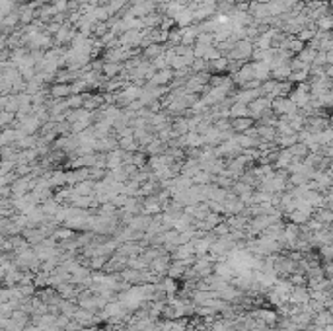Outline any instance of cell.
<instances>
[{
    "label": "cell",
    "mask_w": 333,
    "mask_h": 331,
    "mask_svg": "<svg viewBox=\"0 0 333 331\" xmlns=\"http://www.w3.org/2000/svg\"><path fill=\"white\" fill-rule=\"evenodd\" d=\"M49 92H51V98L67 99L72 96V86L70 84H51Z\"/></svg>",
    "instance_id": "5bb4252c"
},
{
    "label": "cell",
    "mask_w": 333,
    "mask_h": 331,
    "mask_svg": "<svg viewBox=\"0 0 333 331\" xmlns=\"http://www.w3.org/2000/svg\"><path fill=\"white\" fill-rule=\"evenodd\" d=\"M199 45H214V33H201L197 37Z\"/></svg>",
    "instance_id": "4dcf8cb0"
},
{
    "label": "cell",
    "mask_w": 333,
    "mask_h": 331,
    "mask_svg": "<svg viewBox=\"0 0 333 331\" xmlns=\"http://www.w3.org/2000/svg\"><path fill=\"white\" fill-rule=\"evenodd\" d=\"M57 14H59V12H57V8H55L53 4H43V6L37 8V20L43 22V24H51Z\"/></svg>",
    "instance_id": "9c48e42d"
},
{
    "label": "cell",
    "mask_w": 333,
    "mask_h": 331,
    "mask_svg": "<svg viewBox=\"0 0 333 331\" xmlns=\"http://www.w3.org/2000/svg\"><path fill=\"white\" fill-rule=\"evenodd\" d=\"M197 4H207V6H216L218 0H195Z\"/></svg>",
    "instance_id": "e575fe53"
},
{
    "label": "cell",
    "mask_w": 333,
    "mask_h": 331,
    "mask_svg": "<svg viewBox=\"0 0 333 331\" xmlns=\"http://www.w3.org/2000/svg\"><path fill=\"white\" fill-rule=\"evenodd\" d=\"M291 74H292L291 63H287V65H279V66H275V68L271 70V78H273V80H277V82H285V80H289V78H291Z\"/></svg>",
    "instance_id": "9a60e30c"
},
{
    "label": "cell",
    "mask_w": 333,
    "mask_h": 331,
    "mask_svg": "<svg viewBox=\"0 0 333 331\" xmlns=\"http://www.w3.org/2000/svg\"><path fill=\"white\" fill-rule=\"evenodd\" d=\"M210 181H214V175L208 173L207 169H201L199 173L193 177V183H195V185H210Z\"/></svg>",
    "instance_id": "484cf974"
},
{
    "label": "cell",
    "mask_w": 333,
    "mask_h": 331,
    "mask_svg": "<svg viewBox=\"0 0 333 331\" xmlns=\"http://www.w3.org/2000/svg\"><path fill=\"white\" fill-rule=\"evenodd\" d=\"M32 2H37V4H41V6H43V4H51V0H32Z\"/></svg>",
    "instance_id": "8d00e7d4"
},
{
    "label": "cell",
    "mask_w": 333,
    "mask_h": 331,
    "mask_svg": "<svg viewBox=\"0 0 333 331\" xmlns=\"http://www.w3.org/2000/svg\"><path fill=\"white\" fill-rule=\"evenodd\" d=\"M0 107H2V111L18 113L20 107H22V103H20V98H18V96L10 94V96H2V98H0Z\"/></svg>",
    "instance_id": "8fae6325"
},
{
    "label": "cell",
    "mask_w": 333,
    "mask_h": 331,
    "mask_svg": "<svg viewBox=\"0 0 333 331\" xmlns=\"http://www.w3.org/2000/svg\"><path fill=\"white\" fill-rule=\"evenodd\" d=\"M253 53H255V43L246 37V39H240L236 43V47H234L232 53L228 55V59L230 61H240V63H250L251 57H253Z\"/></svg>",
    "instance_id": "6da1fadb"
},
{
    "label": "cell",
    "mask_w": 333,
    "mask_h": 331,
    "mask_svg": "<svg viewBox=\"0 0 333 331\" xmlns=\"http://www.w3.org/2000/svg\"><path fill=\"white\" fill-rule=\"evenodd\" d=\"M330 121H332V125H333V113L330 115Z\"/></svg>",
    "instance_id": "74e56055"
},
{
    "label": "cell",
    "mask_w": 333,
    "mask_h": 331,
    "mask_svg": "<svg viewBox=\"0 0 333 331\" xmlns=\"http://www.w3.org/2000/svg\"><path fill=\"white\" fill-rule=\"evenodd\" d=\"M314 220H318L320 224H332L333 222V210L330 208V207L316 208V210H314Z\"/></svg>",
    "instance_id": "44dd1931"
},
{
    "label": "cell",
    "mask_w": 333,
    "mask_h": 331,
    "mask_svg": "<svg viewBox=\"0 0 333 331\" xmlns=\"http://www.w3.org/2000/svg\"><path fill=\"white\" fill-rule=\"evenodd\" d=\"M289 152L292 154V158H294V160H306V156H308L312 150H310V146H308V144H304V142H300L298 140L296 144H292V146L289 148Z\"/></svg>",
    "instance_id": "ac0fdd59"
},
{
    "label": "cell",
    "mask_w": 333,
    "mask_h": 331,
    "mask_svg": "<svg viewBox=\"0 0 333 331\" xmlns=\"http://www.w3.org/2000/svg\"><path fill=\"white\" fill-rule=\"evenodd\" d=\"M127 201H129V195H127V193H117L115 197L111 199V203H113L115 207H125Z\"/></svg>",
    "instance_id": "1f68e13d"
},
{
    "label": "cell",
    "mask_w": 333,
    "mask_h": 331,
    "mask_svg": "<svg viewBox=\"0 0 333 331\" xmlns=\"http://www.w3.org/2000/svg\"><path fill=\"white\" fill-rule=\"evenodd\" d=\"M261 96H263V92H261V90H238V92L234 94V101L250 105L251 101H255V99L261 98Z\"/></svg>",
    "instance_id": "ba28073f"
},
{
    "label": "cell",
    "mask_w": 333,
    "mask_h": 331,
    "mask_svg": "<svg viewBox=\"0 0 333 331\" xmlns=\"http://www.w3.org/2000/svg\"><path fill=\"white\" fill-rule=\"evenodd\" d=\"M236 117H251L250 115V105L234 101L232 107H230V119H236Z\"/></svg>",
    "instance_id": "cb8c5ba5"
},
{
    "label": "cell",
    "mask_w": 333,
    "mask_h": 331,
    "mask_svg": "<svg viewBox=\"0 0 333 331\" xmlns=\"http://www.w3.org/2000/svg\"><path fill=\"white\" fill-rule=\"evenodd\" d=\"M316 26H318V30L320 32H333V16L332 14H328V16H324V18H320L318 22H316Z\"/></svg>",
    "instance_id": "4316f807"
},
{
    "label": "cell",
    "mask_w": 333,
    "mask_h": 331,
    "mask_svg": "<svg viewBox=\"0 0 333 331\" xmlns=\"http://www.w3.org/2000/svg\"><path fill=\"white\" fill-rule=\"evenodd\" d=\"M316 322H318L320 326H328V324H333V318H332V314H328V312H322V314H318Z\"/></svg>",
    "instance_id": "836d02e7"
},
{
    "label": "cell",
    "mask_w": 333,
    "mask_h": 331,
    "mask_svg": "<svg viewBox=\"0 0 333 331\" xmlns=\"http://www.w3.org/2000/svg\"><path fill=\"white\" fill-rule=\"evenodd\" d=\"M107 173H109V169H103V167H90V179L92 181H103L105 177H107Z\"/></svg>",
    "instance_id": "83f0119b"
},
{
    "label": "cell",
    "mask_w": 333,
    "mask_h": 331,
    "mask_svg": "<svg viewBox=\"0 0 333 331\" xmlns=\"http://www.w3.org/2000/svg\"><path fill=\"white\" fill-rule=\"evenodd\" d=\"M203 138H205V146H218L222 142V131H218L212 125V127H208L207 131L203 132Z\"/></svg>",
    "instance_id": "30bf717a"
},
{
    "label": "cell",
    "mask_w": 333,
    "mask_h": 331,
    "mask_svg": "<svg viewBox=\"0 0 333 331\" xmlns=\"http://www.w3.org/2000/svg\"><path fill=\"white\" fill-rule=\"evenodd\" d=\"M250 16H253L255 20H269V18H273L271 4L251 0V2H250Z\"/></svg>",
    "instance_id": "5b68a950"
},
{
    "label": "cell",
    "mask_w": 333,
    "mask_h": 331,
    "mask_svg": "<svg viewBox=\"0 0 333 331\" xmlns=\"http://www.w3.org/2000/svg\"><path fill=\"white\" fill-rule=\"evenodd\" d=\"M74 193H76V195H94V193H96V181L86 179V181L76 183V185H74Z\"/></svg>",
    "instance_id": "d6986e66"
},
{
    "label": "cell",
    "mask_w": 333,
    "mask_h": 331,
    "mask_svg": "<svg viewBox=\"0 0 333 331\" xmlns=\"http://www.w3.org/2000/svg\"><path fill=\"white\" fill-rule=\"evenodd\" d=\"M191 70H193V72H208V61H205V59H195L193 65H191ZM208 74H210V72H208Z\"/></svg>",
    "instance_id": "f546056e"
},
{
    "label": "cell",
    "mask_w": 333,
    "mask_h": 331,
    "mask_svg": "<svg viewBox=\"0 0 333 331\" xmlns=\"http://www.w3.org/2000/svg\"><path fill=\"white\" fill-rule=\"evenodd\" d=\"M214 127L218 129V131H230L232 129V123H230V119H218V121H214Z\"/></svg>",
    "instance_id": "d6a6232c"
},
{
    "label": "cell",
    "mask_w": 333,
    "mask_h": 331,
    "mask_svg": "<svg viewBox=\"0 0 333 331\" xmlns=\"http://www.w3.org/2000/svg\"><path fill=\"white\" fill-rule=\"evenodd\" d=\"M324 255H328V259H330V257H333V246L324 248Z\"/></svg>",
    "instance_id": "d590c367"
},
{
    "label": "cell",
    "mask_w": 333,
    "mask_h": 331,
    "mask_svg": "<svg viewBox=\"0 0 333 331\" xmlns=\"http://www.w3.org/2000/svg\"><path fill=\"white\" fill-rule=\"evenodd\" d=\"M298 140H300L298 132H296V134H283V136H279V138H277V142H275V144H277L279 148H291V146H292V144H296Z\"/></svg>",
    "instance_id": "d4e9b609"
},
{
    "label": "cell",
    "mask_w": 333,
    "mask_h": 331,
    "mask_svg": "<svg viewBox=\"0 0 333 331\" xmlns=\"http://www.w3.org/2000/svg\"><path fill=\"white\" fill-rule=\"evenodd\" d=\"M146 154L148 156H160V154H164L167 150V142H164V140H160V138H156L154 142H150L146 148Z\"/></svg>",
    "instance_id": "7402d4cb"
},
{
    "label": "cell",
    "mask_w": 333,
    "mask_h": 331,
    "mask_svg": "<svg viewBox=\"0 0 333 331\" xmlns=\"http://www.w3.org/2000/svg\"><path fill=\"white\" fill-rule=\"evenodd\" d=\"M230 123H232V131L236 134H244V132H248L250 129L255 127L253 117H236V119H230Z\"/></svg>",
    "instance_id": "52a82bcc"
},
{
    "label": "cell",
    "mask_w": 333,
    "mask_h": 331,
    "mask_svg": "<svg viewBox=\"0 0 333 331\" xmlns=\"http://www.w3.org/2000/svg\"><path fill=\"white\" fill-rule=\"evenodd\" d=\"M332 37H333V32H332Z\"/></svg>",
    "instance_id": "f35d334b"
},
{
    "label": "cell",
    "mask_w": 333,
    "mask_h": 331,
    "mask_svg": "<svg viewBox=\"0 0 333 331\" xmlns=\"http://www.w3.org/2000/svg\"><path fill=\"white\" fill-rule=\"evenodd\" d=\"M230 68V59L228 57H220L214 61H208V72L210 74H224Z\"/></svg>",
    "instance_id": "7c38bea8"
},
{
    "label": "cell",
    "mask_w": 333,
    "mask_h": 331,
    "mask_svg": "<svg viewBox=\"0 0 333 331\" xmlns=\"http://www.w3.org/2000/svg\"><path fill=\"white\" fill-rule=\"evenodd\" d=\"M318 53H320V51H316L314 47L306 45V47H304V49L300 51V53H298V55H296V57H298L300 61L304 63V65L312 66V65H314V61H316V57H318Z\"/></svg>",
    "instance_id": "ffe728a7"
},
{
    "label": "cell",
    "mask_w": 333,
    "mask_h": 331,
    "mask_svg": "<svg viewBox=\"0 0 333 331\" xmlns=\"http://www.w3.org/2000/svg\"><path fill=\"white\" fill-rule=\"evenodd\" d=\"M193 61H195V57H181V55H173V59H171V68L173 70H183V68H189V66L193 65Z\"/></svg>",
    "instance_id": "603a6c76"
},
{
    "label": "cell",
    "mask_w": 333,
    "mask_h": 331,
    "mask_svg": "<svg viewBox=\"0 0 333 331\" xmlns=\"http://www.w3.org/2000/svg\"><path fill=\"white\" fill-rule=\"evenodd\" d=\"M167 49L166 45H162V43H152V45H148L146 49H142V57L146 59V61H154V59H158L160 55H164Z\"/></svg>",
    "instance_id": "4fadbf2b"
},
{
    "label": "cell",
    "mask_w": 333,
    "mask_h": 331,
    "mask_svg": "<svg viewBox=\"0 0 333 331\" xmlns=\"http://www.w3.org/2000/svg\"><path fill=\"white\" fill-rule=\"evenodd\" d=\"M123 70H125V65H123V63H103V68H101L105 80H111V78L119 76Z\"/></svg>",
    "instance_id": "2e32d148"
},
{
    "label": "cell",
    "mask_w": 333,
    "mask_h": 331,
    "mask_svg": "<svg viewBox=\"0 0 333 331\" xmlns=\"http://www.w3.org/2000/svg\"><path fill=\"white\" fill-rule=\"evenodd\" d=\"M68 99V107L70 109H80V107H84V96L82 94H72Z\"/></svg>",
    "instance_id": "f1b7e54d"
},
{
    "label": "cell",
    "mask_w": 333,
    "mask_h": 331,
    "mask_svg": "<svg viewBox=\"0 0 333 331\" xmlns=\"http://www.w3.org/2000/svg\"><path fill=\"white\" fill-rule=\"evenodd\" d=\"M271 103H273V99L267 98V96L257 98L255 101H251V103H250V115H251L255 121H257V119H261L267 111L271 109Z\"/></svg>",
    "instance_id": "277c9868"
},
{
    "label": "cell",
    "mask_w": 333,
    "mask_h": 331,
    "mask_svg": "<svg viewBox=\"0 0 333 331\" xmlns=\"http://www.w3.org/2000/svg\"><path fill=\"white\" fill-rule=\"evenodd\" d=\"M173 80V68H164V70H158L150 80L148 84L150 86H169Z\"/></svg>",
    "instance_id": "8992f818"
},
{
    "label": "cell",
    "mask_w": 333,
    "mask_h": 331,
    "mask_svg": "<svg viewBox=\"0 0 333 331\" xmlns=\"http://www.w3.org/2000/svg\"><path fill=\"white\" fill-rule=\"evenodd\" d=\"M41 127H43V123L35 113L24 117V119H18V123H16V129H22L26 134H35V132L41 131Z\"/></svg>",
    "instance_id": "7a4b0ae2"
},
{
    "label": "cell",
    "mask_w": 333,
    "mask_h": 331,
    "mask_svg": "<svg viewBox=\"0 0 333 331\" xmlns=\"http://www.w3.org/2000/svg\"><path fill=\"white\" fill-rule=\"evenodd\" d=\"M253 66H255V78L265 82V80H271V65L269 63H263V61H253Z\"/></svg>",
    "instance_id": "e0dca14e"
},
{
    "label": "cell",
    "mask_w": 333,
    "mask_h": 331,
    "mask_svg": "<svg viewBox=\"0 0 333 331\" xmlns=\"http://www.w3.org/2000/svg\"><path fill=\"white\" fill-rule=\"evenodd\" d=\"M142 37H144V32H142V30H129V32L123 33V35H119V43H121V47L140 49Z\"/></svg>",
    "instance_id": "3957f363"
}]
</instances>
